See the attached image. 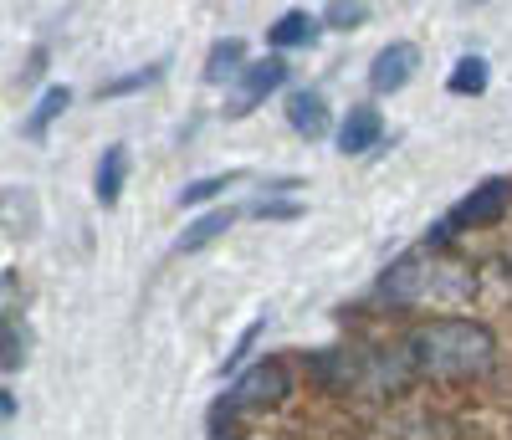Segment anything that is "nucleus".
I'll return each instance as SVG.
<instances>
[{
    "instance_id": "1",
    "label": "nucleus",
    "mask_w": 512,
    "mask_h": 440,
    "mask_svg": "<svg viewBox=\"0 0 512 440\" xmlns=\"http://www.w3.org/2000/svg\"><path fill=\"white\" fill-rule=\"evenodd\" d=\"M410 359L431 379H477L497 364V338L472 318H431L410 333Z\"/></svg>"
},
{
    "instance_id": "2",
    "label": "nucleus",
    "mask_w": 512,
    "mask_h": 440,
    "mask_svg": "<svg viewBox=\"0 0 512 440\" xmlns=\"http://www.w3.org/2000/svg\"><path fill=\"white\" fill-rule=\"evenodd\" d=\"M292 394V374H287V364L282 359H267V364H251L236 384H231V394L210 410V430H216L226 415H236V410H277L282 400Z\"/></svg>"
},
{
    "instance_id": "3",
    "label": "nucleus",
    "mask_w": 512,
    "mask_h": 440,
    "mask_svg": "<svg viewBox=\"0 0 512 440\" xmlns=\"http://www.w3.org/2000/svg\"><path fill=\"white\" fill-rule=\"evenodd\" d=\"M507 205H512V180H482L451 210V231L456 226H497V220L507 215Z\"/></svg>"
},
{
    "instance_id": "4",
    "label": "nucleus",
    "mask_w": 512,
    "mask_h": 440,
    "mask_svg": "<svg viewBox=\"0 0 512 440\" xmlns=\"http://www.w3.org/2000/svg\"><path fill=\"white\" fill-rule=\"evenodd\" d=\"M410 77H415V47L410 41H390V47L374 57V67H369L374 93H395V87H405Z\"/></svg>"
},
{
    "instance_id": "5",
    "label": "nucleus",
    "mask_w": 512,
    "mask_h": 440,
    "mask_svg": "<svg viewBox=\"0 0 512 440\" xmlns=\"http://www.w3.org/2000/svg\"><path fill=\"white\" fill-rule=\"evenodd\" d=\"M282 82H287V62H282V57H262V62H251V67H246V77H241V103H236V113H251L267 93H277Z\"/></svg>"
},
{
    "instance_id": "6",
    "label": "nucleus",
    "mask_w": 512,
    "mask_h": 440,
    "mask_svg": "<svg viewBox=\"0 0 512 440\" xmlns=\"http://www.w3.org/2000/svg\"><path fill=\"white\" fill-rule=\"evenodd\" d=\"M384 139V123L374 108H354L344 123H338V154H364Z\"/></svg>"
},
{
    "instance_id": "7",
    "label": "nucleus",
    "mask_w": 512,
    "mask_h": 440,
    "mask_svg": "<svg viewBox=\"0 0 512 440\" xmlns=\"http://www.w3.org/2000/svg\"><path fill=\"white\" fill-rule=\"evenodd\" d=\"M287 123L297 128V134L318 139V134H328V103L318 93H292L287 98Z\"/></svg>"
},
{
    "instance_id": "8",
    "label": "nucleus",
    "mask_w": 512,
    "mask_h": 440,
    "mask_svg": "<svg viewBox=\"0 0 512 440\" xmlns=\"http://www.w3.org/2000/svg\"><path fill=\"white\" fill-rule=\"evenodd\" d=\"M236 226V210H205L195 226H185L180 231V241H175V251H200V246H210L216 236H226Z\"/></svg>"
},
{
    "instance_id": "9",
    "label": "nucleus",
    "mask_w": 512,
    "mask_h": 440,
    "mask_svg": "<svg viewBox=\"0 0 512 440\" xmlns=\"http://www.w3.org/2000/svg\"><path fill=\"white\" fill-rule=\"evenodd\" d=\"M487 82H492L487 57H461V62L451 67V77H446V87H451L456 98H477V93H487Z\"/></svg>"
},
{
    "instance_id": "10",
    "label": "nucleus",
    "mask_w": 512,
    "mask_h": 440,
    "mask_svg": "<svg viewBox=\"0 0 512 440\" xmlns=\"http://www.w3.org/2000/svg\"><path fill=\"white\" fill-rule=\"evenodd\" d=\"M313 31H318V26H313V16H308V11H287V16L267 31V41H272L277 52H287V47H308Z\"/></svg>"
},
{
    "instance_id": "11",
    "label": "nucleus",
    "mask_w": 512,
    "mask_h": 440,
    "mask_svg": "<svg viewBox=\"0 0 512 440\" xmlns=\"http://www.w3.org/2000/svg\"><path fill=\"white\" fill-rule=\"evenodd\" d=\"M123 174H128V154L113 144V149L103 154V164H98V185H93V195H98L103 205H113V200L123 195Z\"/></svg>"
},
{
    "instance_id": "12",
    "label": "nucleus",
    "mask_w": 512,
    "mask_h": 440,
    "mask_svg": "<svg viewBox=\"0 0 512 440\" xmlns=\"http://www.w3.org/2000/svg\"><path fill=\"white\" fill-rule=\"evenodd\" d=\"M241 57H246V47L231 36V41H216L210 47V62H205V82H226L231 72H241Z\"/></svg>"
},
{
    "instance_id": "13",
    "label": "nucleus",
    "mask_w": 512,
    "mask_h": 440,
    "mask_svg": "<svg viewBox=\"0 0 512 440\" xmlns=\"http://www.w3.org/2000/svg\"><path fill=\"white\" fill-rule=\"evenodd\" d=\"M67 103H72L67 87H47V93H41V108L31 113V123H26V128H31V134H47V123H52V118L67 108Z\"/></svg>"
},
{
    "instance_id": "14",
    "label": "nucleus",
    "mask_w": 512,
    "mask_h": 440,
    "mask_svg": "<svg viewBox=\"0 0 512 440\" xmlns=\"http://www.w3.org/2000/svg\"><path fill=\"white\" fill-rule=\"evenodd\" d=\"M226 185H231V174H210V180H195V185H185V190H180V205L216 200V195H226Z\"/></svg>"
},
{
    "instance_id": "15",
    "label": "nucleus",
    "mask_w": 512,
    "mask_h": 440,
    "mask_svg": "<svg viewBox=\"0 0 512 440\" xmlns=\"http://www.w3.org/2000/svg\"><path fill=\"white\" fill-rule=\"evenodd\" d=\"M164 67H149V72H128V77H118V82H108L103 87V98H123V93H134V87H144V82H154Z\"/></svg>"
},
{
    "instance_id": "16",
    "label": "nucleus",
    "mask_w": 512,
    "mask_h": 440,
    "mask_svg": "<svg viewBox=\"0 0 512 440\" xmlns=\"http://www.w3.org/2000/svg\"><path fill=\"white\" fill-rule=\"evenodd\" d=\"M262 328H267L262 318H256V323H246V333L236 338V348H231V359H226V369H236V364H241V359L251 354V343H256V333H262Z\"/></svg>"
},
{
    "instance_id": "17",
    "label": "nucleus",
    "mask_w": 512,
    "mask_h": 440,
    "mask_svg": "<svg viewBox=\"0 0 512 440\" xmlns=\"http://www.w3.org/2000/svg\"><path fill=\"white\" fill-rule=\"evenodd\" d=\"M359 21H364L359 6H338V11H333V26H338V31H344V26H359Z\"/></svg>"
}]
</instances>
